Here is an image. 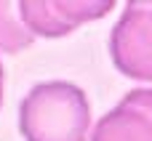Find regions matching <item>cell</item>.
Wrapping results in <instances>:
<instances>
[{
    "label": "cell",
    "instance_id": "1",
    "mask_svg": "<svg viewBox=\"0 0 152 141\" xmlns=\"http://www.w3.org/2000/svg\"><path fill=\"white\" fill-rule=\"evenodd\" d=\"M88 125V99L72 83H40L21 99L19 128L27 141H86Z\"/></svg>",
    "mask_w": 152,
    "mask_h": 141
},
{
    "label": "cell",
    "instance_id": "2",
    "mask_svg": "<svg viewBox=\"0 0 152 141\" xmlns=\"http://www.w3.org/2000/svg\"><path fill=\"white\" fill-rule=\"evenodd\" d=\"M115 67L134 80L152 83V0H131L110 35Z\"/></svg>",
    "mask_w": 152,
    "mask_h": 141
},
{
    "label": "cell",
    "instance_id": "3",
    "mask_svg": "<svg viewBox=\"0 0 152 141\" xmlns=\"http://www.w3.org/2000/svg\"><path fill=\"white\" fill-rule=\"evenodd\" d=\"M112 5V0H21L19 16L32 35L61 37L91 19H102Z\"/></svg>",
    "mask_w": 152,
    "mask_h": 141
},
{
    "label": "cell",
    "instance_id": "4",
    "mask_svg": "<svg viewBox=\"0 0 152 141\" xmlns=\"http://www.w3.org/2000/svg\"><path fill=\"white\" fill-rule=\"evenodd\" d=\"M91 141H152V88L126 93L94 125Z\"/></svg>",
    "mask_w": 152,
    "mask_h": 141
},
{
    "label": "cell",
    "instance_id": "5",
    "mask_svg": "<svg viewBox=\"0 0 152 141\" xmlns=\"http://www.w3.org/2000/svg\"><path fill=\"white\" fill-rule=\"evenodd\" d=\"M32 43V32L24 27L19 16V5L13 3H0V51L19 53Z\"/></svg>",
    "mask_w": 152,
    "mask_h": 141
},
{
    "label": "cell",
    "instance_id": "6",
    "mask_svg": "<svg viewBox=\"0 0 152 141\" xmlns=\"http://www.w3.org/2000/svg\"><path fill=\"white\" fill-rule=\"evenodd\" d=\"M0 101H3V64H0Z\"/></svg>",
    "mask_w": 152,
    "mask_h": 141
}]
</instances>
